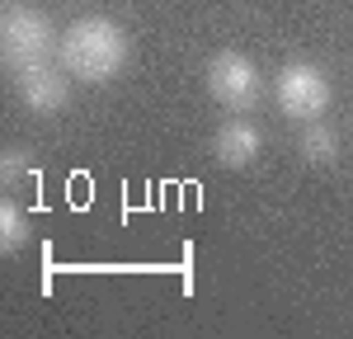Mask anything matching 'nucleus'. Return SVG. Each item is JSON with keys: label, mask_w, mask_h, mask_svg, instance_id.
<instances>
[{"label": "nucleus", "mask_w": 353, "mask_h": 339, "mask_svg": "<svg viewBox=\"0 0 353 339\" xmlns=\"http://www.w3.org/2000/svg\"><path fill=\"white\" fill-rule=\"evenodd\" d=\"M259 151H264V132L254 127V123H245V118H231V123H221L217 137H212V156H217L226 170H245L259 161Z\"/></svg>", "instance_id": "423d86ee"}, {"label": "nucleus", "mask_w": 353, "mask_h": 339, "mask_svg": "<svg viewBox=\"0 0 353 339\" xmlns=\"http://www.w3.org/2000/svg\"><path fill=\"white\" fill-rule=\"evenodd\" d=\"M0 179H5V184H28V179H33V161H28V151L10 146V151L0 156Z\"/></svg>", "instance_id": "1a4fd4ad"}, {"label": "nucleus", "mask_w": 353, "mask_h": 339, "mask_svg": "<svg viewBox=\"0 0 353 339\" xmlns=\"http://www.w3.org/2000/svg\"><path fill=\"white\" fill-rule=\"evenodd\" d=\"M297 151H301V161L306 165H334L339 161V132L330 127V123H306L301 127V141H297Z\"/></svg>", "instance_id": "0eeeda50"}, {"label": "nucleus", "mask_w": 353, "mask_h": 339, "mask_svg": "<svg viewBox=\"0 0 353 339\" xmlns=\"http://www.w3.org/2000/svg\"><path fill=\"white\" fill-rule=\"evenodd\" d=\"M71 71H57L48 61H38V66H24V71H14V90H19V99H24V109L33 113H61L71 104V81H66Z\"/></svg>", "instance_id": "39448f33"}, {"label": "nucleus", "mask_w": 353, "mask_h": 339, "mask_svg": "<svg viewBox=\"0 0 353 339\" xmlns=\"http://www.w3.org/2000/svg\"><path fill=\"white\" fill-rule=\"evenodd\" d=\"M273 99H278V109L288 113L292 123H316V118H325L334 90H330V76L321 66H311V61H288V66L273 76Z\"/></svg>", "instance_id": "7ed1b4c3"}, {"label": "nucleus", "mask_w": 353, "mask_h": 339, "mask_svg": "<svg viewBox=\"0 0 353 339\" xmlns=\"http://www.w3.org/2000/svg\"><path fill=\"white\" fill-rule=\"evenodd\" d=\"M61 38H52V19L33 5H10L5 10V24H0V52H5V66L10 71H24V66H38L48 61Z\"/></svg>", "instance_id": "f03ea898"}, {"label": "nucleus", "mask_w": 353, "mask_h": 339, "mask_svg": "<svg viewBox=\"0 0 353 339\" xmlns=\"http://www.w3.org/2000/svg\"><path fill=\"white\" fill-rule=\"evenodd\" d=\"M24 240H28V212L19 203H0V245L19 250Z\"/></svg>", "instance_id": "6e6552de"}, {"label": "nucleus", "mask_w": 353, "mask_h": 339, "mask_svg": "<svg viewBox=\"0 0 353 339\" xmlns=\"http://www.w3.org/2000/svg\"><path fill=\"white\" fill-rule=\"evenodd\" d=\"M61 66L85 85H109L128 66V33L113 24L109 14H81L76 24H66L57 43Z\"/></svg>", "instance_id": "f257e3e1"}, {"label": "nucleus", "mask_w": 353, "mask_h": 339, "mask_svg": "<svg viewBox=\"0 0 353 339\" xmlns=\"http://www.w3.org/2000/svg\"><path fill=\"white\" fill-rule=\"evenodd\" d=\"M208 94L217 99L221 109L231 113H250L259 104V94H264V76H259V66L241 52H217L208 61Z\"/></svg>", "instance_id": "20e7f679"}]
</instances>
